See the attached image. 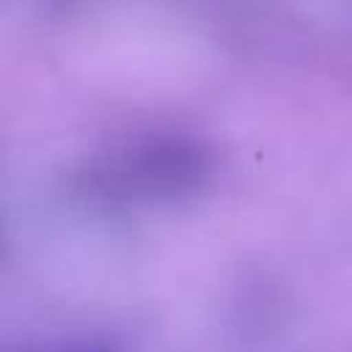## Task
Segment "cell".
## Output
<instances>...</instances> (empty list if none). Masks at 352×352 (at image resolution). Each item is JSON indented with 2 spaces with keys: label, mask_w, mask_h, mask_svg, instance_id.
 Instances as JSON below:
<instances>
[{
  "label": "cell",
  "mask_w": 352,
  "mask_h": 352,
  "mask_svg": "<svg viewBox=\"0 0 352 352\" xmlns=\"http://www.w3.org/2000/svg\"><path fill=\"white\" fill-rule=\"evenodd\" d=\"M22 352H124L113 338L102 336H77V338H60V341H47L38 346H28Z\"/></svg>",
  "instance_id": "cell-1"
}]
</instances>
